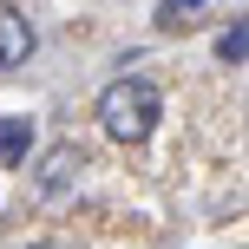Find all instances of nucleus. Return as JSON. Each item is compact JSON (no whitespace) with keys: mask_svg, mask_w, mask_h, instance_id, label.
I'll return each instance as SVG.
<instances>
[{"mask_svg":"<svg viewBox=\"0 0 249 249\" xmlns=\"http://www.w3.org/2000/svg\"><path fill=\"white\" fill-rule=\"evenodd\" d=\"M99 124L118 138V144H144L151 124H158V86L138 79V72L112 79V86L99 92Z\"/></svg>","mask_w":249,"mask_h":249,"instance_id":"1","label":"nucleus"},{"mask_svg":"<svg viewBox=\"0 0 249 249\" xmlns=\"http://www.w3.org/2000/svg\"><path fill=\"white\" fill-rule=\"evenodd\" d=\"M26 53H33V26H26L13 7H0V72H13Z\"/></svg>","mask_w":249,"mask_h":249,"instance_id":"2","label":"nucleus"},{"mask_svg":"<svg viewBox=\"0 0 249 249\" xmlns=\"http://www.w3.org/2000/svg\"><path fill=\"white\" fill-rule=\"evenodd\" d=\"M72 171H79V144H53L46 164H39V190H46V197H53V190H66V184H72Z\"/></svg>","mask_w":249,"mask_h":249,"instance_id":"3","label":"nucleus"},{"mask_svg":"<svg viewBox=\"0 0 249 249\" xmlns=\"http://www.w3.org/2000/svg\"><path fill=\"white\" fill-rule=\"evenodd\" d=\"M33 144V118H0V164H20Z\"/></svg>","mask_w":249,"mask_h":249,"instance_id":"4","label":"nucleus"},{"mask_svg":"<svg viewBox=\"0 0 249 249\" xmlns=\"http://www.w3.org/2000/svg\"><path fill=\"white\" fill-rule=\"evenodd\" d=\"M197 13H203V7H177V0H171V7H158V26L177 33V26H197Z\"/></svg>","mask_w":249,"mask_h":249,"instance_id":"5","label":"nucleus"}]
</instances>
